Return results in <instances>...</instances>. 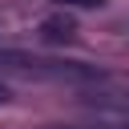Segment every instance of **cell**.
Returning <instances> with one entry per match:
<instances>
[{
	"label": "cell",
	"instance_id": "6da1fadb",
	"mask_svg": "<svg viewBox=\"0 0 129 129\" xmlns=\"http://www.w3.org/2000/svg\"><path fill=\"white\" fill-rule=\"evenodd\" d=\"M69 36H73L69 20H44V40H69Z\"/></svg>",
	"mask_w": 129,
	"mask_h": 129
},
{
	"label": "cell",
	"instance_id": "7a4b0ae2",
	"mask_svg": "<svg viewBox=\"0 0 129 129\" xmlns=\"http://www.w3.org/2000/svg\"><path fill=\"white\" fill-rule=\"evenodd\" d=\"M56 4H64V8H101L105 0H56Z\"/></svg>",
	"mask_w": 129,
	"mask_h": 129
},
{
	"label": "cell",
	"instance_id": "3957f363",
	"mask_svg": "<svg viewBox=\"0 0 129 129\" xmlns=\"http://www.w3.org/2000/svg\"><path fill=\"white\" fill-rule=\"evenodd\" d=\"M4 101H8V93H4V85H0V105H4Z\"/></svg>",
	"mask_w": 129,
	"mask_h": 129
}]
</instances>
